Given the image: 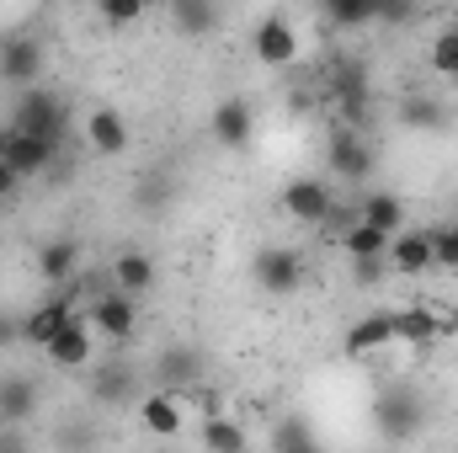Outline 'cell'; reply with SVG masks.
Here are the masks:
<instances>
[{"mask_svg": "<svg viewBox=\"0 0 458 453\" xmlns=\"http://www.w3.org/2000/svg\"><path fill=\"white\" fill-rule=\"evenodd\" d=\"M11 128H21V133H38V139H64V102L54 97V91H43V86H21V97H16V107L5 117Z\"/></svg>", "mask_w": 458, "mask_h": 453, "instance_id": "1", "label": "cell"}, {"mask_svg": "<svg viewBox=\"0 0 458 453\" xmlns=\"http://www.w3.org/2000/svg\"><path fill=\"white\" fill-rule=\"evenodd\" d=\"M331 171L342 176L346 187L368 182V171H373V150H368V139H362L357 128H342V133L331 139Z\"/></svg>", "mask_w": 458, "mask_h": 453, "instance_id": "12", "label": "cell"}, {"mask_svg": "<svg viewBox=\"0 0 458 453\" xmlns=\"http://www.w3.org/2000/svg\"><path fill=\"white\" fill-rule=\"evenodd\" d=\"M389 337H394V346H432V341H443V326H437L432 304H405V310H389Z\"/></svg>", "mask_w": 458, "mask_h": 453, "instance_id": "11", "label": "cell"}, {"mask_svg": "<svg viewBox=\"0 0 458 453\" xmlns=\"http://www.w3.org/2000/svg\"><path fill=\"white\" fill-rule=\"evenodd\" d=\"M16 192H21V176H16V171H11V166L0 160V203H11Z\"/></svg>", "mask_w": 458, "mask_h": 453, "instance_id": "31", "label": "cell"}, {"mask_svg": "<svg viewBox=\"0 0 458 453\" xmlns=\"http://www.w3.org/2000/svg\"><path fill=\"white\" fill-rule=\"evenodd\" d=\"M32 406H38V389L27 379H5L0 384V416H32Z\"/></svg>", "mask_w": 458, "mask_h": 453, "instance_id": "25", "label": "cell"}, {"mask_svg": "<svg viewBox=\"0 0 458 453\" xmlns=\"http://www.w3.org/2000/svg\"><path fill=\"white\" fill-rule=\"evenodd\" d=\"M198 443H203V449H219V453H234V449H250V432H245L229 411H219V416H203Z\"/></svg>", "mask_w": 458, "mask_h": 453, "instance_id": "19", "label": "cell"}, {"mask_svg": "<svg viewBox=\"0 0 458 453\" xmlns=\"http://www.w3.org/2000/svg\"><path fill=\"white\" fill-rule=\"evenodd\" d=\"M432 70L443 81H458V27H448L437 43H432Z\"/></svg>", "mask_w": 458, "mask_h": 453, "instance_id": "26", "label": "cell"}, {"mask_svg": "<svg viewBox=\"0 0 458 453\" xmlns=\"http://www.w3.org/2000/svg\"><path fill=\"white\" fill-rule=\"evenodd\" d=\"M250 54H256V64H267V70H293L299 64V27L288 21V16H267L256 32H250Z\"/></svg>", "mask_w": 458, "mask_h": 453, "instance_id": "4", "label": "cell"}, {"mask_svg": "<svg viewBox=\"0 0 458 453\" xmlns=\"http://www.w3.org/2000/svg\"><path fill=\"white\" fill-rule=\"evenodd\" d=\"M144 5H149V0H97V11H102L107 27H133V21L144 16Z\"/></svg>", "mask_w": 458, "mask_h": 453, "instance_id": "28", "label": "cell"}, {"mask_svg": "<svg viewBox=\"0 0 458 453\" xmlns=\"http://www.w3.org/2000/svg\"><path fill=\"white\" fill-rule=\"evenodd\" d=\"M0 75H5L11 86H38V81H43V43L27 38V32L5 38V43H0Z\"/></svg>", "mask_w": 458, "mask_h": 453, "instance_id": "10", "label": "cell"}, {"mask_svg": "<svg viewBox=\"0 0 458 453\" xmlns=\"http://www.w3.org/2000/svg\"><path fill=\"white\" fill-rule=\"evenodd\" d=\"M133 411H139V427L149 438H160V443H171V438L187 432V400L176 389H149V395L133 400Z\"/></svg>", "mask_w": 458, "mask_h": 453, "instance_id": "5", "label": "cell"}, {"mask_svg": "<svg viewBox=\"0 0 458 453\" xmlns=\"http://www.w3.org/2000/svg\"><path fill=\"white\" fill-rule=\"evenodd\" d=\"M357 219H368L384 235H394V229H405V198H394V192H362L357 198Z\"/></svg>", "mask_w": 458, "mask_h": 453, "instance_id": "18", "label": "cell"}, {"mask_svg": "<svg viewBox=\"0 0 458 453\" xmlns=\"http://www.w3.org/2000/svg\"><path fill=\"white\" fill-rule=\"evenodd\" d=\"M5 209H11V203H0V214H5Z\"/></svg>", "mask_w": 458, "mask_h": 453, "instance_id": "32", "label": "cell"}, {"mask_svg": "<svg viewBox=\"0 0 458 453\" xmlns=\"http://www.w3.org/2000/svg\"><path fill=\"white\" fill-rule=\"evenodd\" d=\"M91 326L102 331L107 341H133V326H139V310H133V294H123V288H107V294H97L91 299Z\"/></svg>", "mask_w": 458, "mask_h": 453, "instance_id": "8", "label": "cell"}, {"mask_svg": "<svg viewBox=\"0 0 458 453\" xmlns=\"http://www.w3.org/2000/svg\"><path fill=\"white\" fill-rule=\"evenodd\" d=\"M326 21L342 27V32H357V27H373V0H320Z\"/></svg>", "mask_w": 458, "mask_h": 453, "instance_id": "22", "label": "cell"}, {"mask_svg": "<svg viewBox=\"0 0 458 453\" xmlns=\"http://www.w3.org/2000/svg\"><path fill=\"white\" fill-rule=\"evenodd\" d=\"M342 251L357 261V256H384L389 251V235L378 225H368V219H352V225L342 229Z\"/></svg>", "mask_w": 458, "mask_h": 453, "instance_id": "21", "label": "cell"}, {"mask_svg": "<svg viewBox=\"0 0 458 453\" xmlns=\"http://www.w3.org/2000/svg\"><path fill=\"white\" fill-rule=\"evenodd\" d=\"M43 352H48V363H54L59 373L91 368V363H97V326H91V315H75L70 326H59L54 337L43 341Z\"/></svg>", "mask_w": 458, "mask_h": 453, "instance_id": "2", "label": "cell"}, {"mask_svg": "<svg viewBox=\"0 0 458 453\" xmlns=\"http://www.w3.org/2000/svg\"><path fill=\"white\" fill-rule=\"evenodd\" d=\"M394 346V337H389V310L384 315H362L352 331L342 337V352L357 363V357H378V352H389Z\"/></svg>", "mask_w": 458, "mask_h": 453, "instance_id": "14", "label": "cell"}, {"mask_svg": "<svg viewBox=\"0 0 458 453\" xmlns=\"http://www.w3.org/2000/svg\"><path fill=\"white\" fill-rule=\"evenodd\" d=\"M214 139L225 144V150H245L250 144V128H256V113H250V102H240V97H229L214 107Z\"/></svg>", "mask_w": 458, "mask_h": 453, "instance_id": "13", "label": "cell"}, {"mask_svg": "<svg viewBox=\"0 0 458 453\" xmlns=\"http://www.w3.org/2000/svg\"><path fill=\"white\" fill-rule=\"evenodd\" d=\"M256 283L267 294H293L304 283V256L288 251V245H261L256 251Z\"/></svg>", "mask_w": 458, "mask_h": 453, "instance_id": "7", "label": "cell"}, {"mask_svg": "<svg viewBox=\"0 0 458 453\" xmlns=\"http://www.w3.org/2000/svg\"><path fill=\"white\" fill-rule=\"evenodd\" d=\"M411 0H373V21H405Z\"/></svg>", "mask_w": 458, "mask_h": 453, "instance_id": "30", "label": "cell"}, {"mask_svg": "<svg viewBox=\"0 0 458 453\" xmlns=\"http://www.w3.org/2000/svg\"><path fill=\"white\" fill-rule=\"evenodd\" d=\"M86 144L97 150V155H123L128 150V123L117 107H97V113H86Z\"/></svg>", "mask_w": 458, "mask_h": 453, "instance_id": "15", "label": "cell"}, {"mask_svg": "<svg viewBox=\"0 0 458 453\" xmlns=\"http://www.w3.org/2000/svg\"><path fill=\"white\" fill-rule=\"evenodd\" d=\"M214 21H219V5L214 0H176V27L182 32L203 38V32H214Z\"/></svg>", "mask_w": 458, "mask_h": 453, "instance_id": "23", "label": "cell"}, {"mask_svg": "<svg viewBox=\"0 0 458 453\" xmlns=\"http://www.w3.org/2000/svg\"><path fill=\"white\" fill-rule=\"evenodd\" d=\"M432 267H443V272H458V225L432 229Z\"/></svg>", "mask_w": 458, "mask_h": 453, "instance_id": "27", "label": "cell"}, {"mask_svg": "<svg viewBox=\"0 0 458 453\" xmlns=\"http://www.w3.org/2000/svg\"><path fill=\"white\" fill-rule=\"evenodd\" d=\"M283 214L293 219V225H310V229H320L326 219H331V209H336V192L320 182V176H293L288 187H283Z\"/></svg>", "mask_w": 458, "mask_h": 453, "instance_id": "3", "label": "cell"}, {"mask_svg": "<svg viewBox=\"0 0 458 453\" xmlns=\"http://www.w3.org/2000/svg\"><path fill=\"white\" fill-rule=\"evenodd\" d=\"M54 155H59V144L54 139H38V133H21V128H11L5 133V150H0V160L21 176V182H32V176H43L48 166H54Z\"/></svg>", "mask_w": 458, "mask_h": 453, "instance_id": "6", "label": "cell"}, {"mask_svg": "<svg viewBox=\"0 0 458 453\" xmlns=\"http://www.w3.org/2000/svg\"><path fill=\"white\" fill-rule=\"evenodd\" d=\"M107 278H113V288H123V294L139 299V294L155 288L160 272H155V256H144V251H123V256H113V272H107Z\"/></svg>", "mask_w": 458, "mask_h": 453, "instance_id": "16", "label": "cell"}, {"mask_svg": "<svg viewBox=\"0 0 458 453\" xmlns=\"http://www.w3.org/2000/svg\"><path fill=\"white\" fill-rule=\"evenodd\" d=\"M70 321H75V310H70L64 299H48L43 310H32V315L21 321V341H32V346H43V341L54 337L59 326H70Z\"/></svg>", "mask_w": 458, "mask_h": 453, "instance_id": "20", "label": "cell"}, {"mask_svg": "<svg viewBox=\"0 0 458 453\" xmlns=\"http://www.w3.org/2000/svg\"><path fill=\"white\" fill-rule=\"evenodd\" d=\"M75 267H81V245L75 240H43V251H38V278L43 283H70Z\"/></svg>", "mask_w": 458, "mask_h": 453, "instance_id": "17", "label": "cell"}, {"mask_svg": "<svg viewBox=\"0 0 458 453\" xmlns=\"http://www.w3.org/2000/svg\"><path fill=\"white\" fill-rule=\"evenodd\" d=\"M315 443V432H304V427H283V432H272V449H310Z\"/></svg>", "mask_w": 458, "mask_h": 453, "instance_id": "29", "label": "cell"}, {"mask_svg": "<svg viewBox=\"0 0 458 453\" xmlns=\"http://www.w3.org/2000/svg\"><path fill=\"white\" fill-rule=\"evenodd\" d=\"M128 395H133V373H128L123 363H102V373H97V400L117 406V400H128Z\"/></svg>", "mask_w": 458, "mask_h": 453, "instance_id": "24", "label": "cell"}, {"mask_svg": "<svg viewBox=\"0 0 458 453\" xmlns=\"http://www.w3.org/2000/svg\"><path fill=\"white\" fill-rule=\"evenodd\" d=\"M384 256H389V272H394V278H421V272H432V229H394Z\"/></svg>", "mask_w": 458, "mask_h": 453, "instance_id": "9", "label": "cell"}]
</instances>
